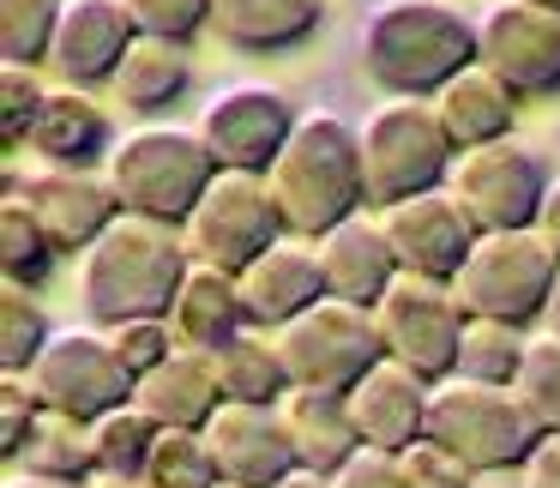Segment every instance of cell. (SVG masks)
Instances as JSON below:
<instances>
[{"instance_id": "d6a6232c", "label": "cell", "mask_w": 560, "mask_h": 488, "mask_svg": "<svg viewBox=\"0 0 560 488\" xmlns=\"http://www.w3.org/2000/svg\"><path fill=\"white\" fill-rule=\"evenodd\" d=\"M55 254H61V247L49 242V230H43L37 211L25 206V194L7 187V199H0V271H7V283H31V290H37V283L49 278Z\"/></svg>"}, {"instance_id": "2e32d148", "label": "cell", "mask_w": 560, "mask_h": 488, "mask_svg": "<svg viewBox=\"0 0 560 488\" xmlns=\"http://www.w3.org/2000/svg\"><path fill=\"white\" fill-rule=\"evenodd\" d=\"M13 194H25V206L37 211V223L49 230V242L61 254H85L115 218H121V199L103 182V170H73V163H43L25 182H7Z\"/></svg>"}, {"instance_id": "7bdbcfd3", "label": "cell", "mask_w": 560, "mask_h": 488, "mask_svg": "<svg viewBox=\"0 0 560 488\" xmlns=\"http://www.w3.org/2000/svg\"><path fill=\"white\" fill-rule=\"evenodd\" d=\"M331 488H410V483H404L398 452H374V446H362L338 476H331Z\"/></svg>"}, {"instance_id": "8fae6325", "label": "cell", "mask_w": 560, "mask_h": 488, "mask_svg": "<svg viewBox=\"0 0 560 488\" xmlns=\"http://www.w3.org/2000/svg\"><path fill=\"white\" fill-rule=\"evenodd\" d=\"M31 386H37L43 410L97 422L115 404L133 398L139 380L121 368V356H115V344L103 326H55V338L43 344V356L31 362Z\"/></svg>"}, {"instance_id": "4dcf8cb0", "label": "cell", "mask_w": 560, "mask_h": 488, "mask_svg": "<svg viewBox=\"0 0 560 488\" xmlns=\"http://www.w3.org/2000/svg\"><path fill=\"white\" fill-rule=\"evenodd\" d=\"M524 350H530V332L524 326L470 314V326H464V338H458V368H452V374L482 380V386H512L518 368H524Z\"/></svg>"}, {"instance_id": "816d5d0a", "label": "cell", "mask_w": 560, "mask_h": 488, "mask_svg": "<svg viewBox=\"0 0 560 488\" xmlns=\"http://www.w3.org/2000/svg\"><path fill=\"white\" fill-rule=\"evenodd\" d=\"M530 7H548V13H560V0H530Z\"/></svg>"}, {"instance_id": "c3c4849f", "label": "cell", "mask_w": 560, "mask_h": 488, "mask_svg": "<svg viewBox=\"0 0 560 488\" xmlns=\"http://www.w3.org/2000/svg\"><path fill=\"white\" fill-rule=\"evenodd\" d=\"M271 488H331V476H319V470H302V464H295V470H290V476H278Z\"/></svg>"}, {"instance_id": "f546056e", "label": "cell", "mask_w": 560, "mask_h": 488, "mask_svg": "<svg viewBox=\"0 0 560 488\" xmlns=\"http://www.w3.org/2000/svg\"><path fill=\"white\" fill-rule=\"evenodd\" d=\"M13 470H37V476H61V483H91L97 458H91V422L61 410H43L31 440L19 446Z\"/></svg>"}, {"instance_id": "ab89813d", "label": "cell", "mask_w": 560, "mask_h": 488, "mask_svg": "<svg viewBox=\"0 0 560 488\" xmlns=\"http://www.w3.org/2000/svg\"><path fill=\"white\" fill-rule=\"evenodd\" d=\"M139 37H170V43H194L211 25V0H127Z\"/></svg>"}, {"instance_id": "8992f818", "label": "cell", "mask_w": 560, "mask_h": 488, "mask_svg": "<svg viewBox=\"0 0 560 488\" xmlns=\"http://www.w3.org/2000/svg\"><path fill=\"white\" fill-rule=\"evenodd\" d=\"M560 278V254L548 247V235L536 230H482L470 247V259L458 266L452 290L464 295V307L482 319H506V326H536L548 314V295Z\"/></svg>"}, {"instance_id": "9c48e42d", "label": "cell", "mask_w": 560, "mask_h": 488, "mask_svg": "<svg viewBox=\"0 0 560 488\" xmlns=\"http://www.w3.org/2000/svg\"><path fill=\"white\" fill-rule=\"evenodd\" d=\"M278 350L283 368H290V386L302 392H350L368 368L386 356L374 326V307H355V302H314L307 314H295L290 326H278Z\"/></svg>"}, {"instance_id": "f35d334b", "label": "cell", "mask_w": 560, "mask_h": 488, "mask_svg": "<svg viewBox=\"0 0 560 488\" xmlns=\"http://www.w3.org/2000/svg\"><path fill=\"white\" fill-rule=\"evenodd\" d=\"M115 344V356H121V368L133 380H145L158 362H170L175 350H182V338H175L170 319H121V326H103Z\"/></svg>"}, {"instance_id": "44dd1931", "label": "cell", "mask_w": 560, "mask_h": 488, "mask_svg": "<svg viewBox=\"0 0 560 488\" xmlns=\"http://www.w3.org/2000/svg\"><path fill=\"white\" fill-rule=\"evenodd\" d=\"M314 247H319V271H326V295H338V302L374 307L392 290V278H398V254L386 242V223L368 218V211L343 218Z\"/></svg>"}, {"instance_id": "e575fe53", "label": "cell", "mask_w": 560, "mask_h": 488, "mask_svg": "<svg viewBox=\"0 0 560 488\" xmlns=\"http://www.w3.org/2000/svg\"><path fill=\"white\" fill-rule=\"evenodd\" d=\"M139 483H145V488H223V476H218V458H211L206 434L163 428Z\"/></svg>"}, {"instance_id": "484cf974", "label": "cell", "mask_w": 560, "mask_h": 488, "mask_svg": "<svg viewBox=\"0 0 560 488\" xmlns=\"http://www.w3.org/2000/svg\"><path fill=\"white\" fill-rule=\"evenodd\" d=\"M31 146L43 151V163H73V170H103V158L115 151L109 115L103 103H91V91L79 85H49V103L37 115Z\"/></svg>"}, {"instance_id": "d4e9b609", "label": "cell", "mask_w": 560, "mask_h": 488, "mask_svg": "<svg viewBox=\"0 0 560 488\" xmlns=\"http://www.w3.org/2000/svg\"><path fill=\"white\" fill-rule=\"evenodd\" d=\"M326 19V0H211V31L242 55H283L307 43Z\"/></svg>"}, {"instance_id": "7402d4cb", "label": "cell", "mask_w": 560, "mask_h": 488, "mask_svg": "<svg viewBox=\"0 0 560 488\" xmlns=\"http://www.w3.org/2000/svg\"><path fill=\"white\" fill-rule=\"evenodd\" d=\"M133 404H139V410H145L158 428H187V434H199V428L218 416V404H223V380H218L211 350L182 344L170 362H158V368H151V374L133 386Z\"/></svg>"}, {"instance_id": "ee69618b", "label": "cell", "mask_w": 560, "mask_h": 488, "mask_svg": "<svg viewBox=\"0 0 560 488\" xmlns=\"http://www.w3.org/2000/svg\"><path fill=\"white\" fill-rule=\"evenodd\" d=\"M524 483L530 488H560V434H542L524 458Z\"/></svg>"}, {"instance_id": "836d02e7", "label": "cell", "mask_w": 560, "mask_h": 488, "mask_svg": "<svg viewBox=\"0 0 560 488\" xmlns=\"http://www.w3.org/2000/svg\"><path fill=\"white\" fill-rule=\"evenodd\" d=\"M55 338L49 314L37 307L31 283H0V374H31L43 344Z\"/></svg>"}, {"instance_id": "f1b7e54d", "label": "cell", "mask_w": 560, "mask_h": 488, "mask_svg": "<svg viewBox=\"0 0 560 488\" xmlns=\"http://www.w3.org/2000/svg\"><path fill=\"white\" fill-rule=\"evenodd\" d=\"M211 362H218L223 398L278 404L283 392H290V368H283L278 332H266V326H242L230 344H218V350H211Z\"/></svg>"}, {"instance_id": "7c38bea8", "label": "cell", "mask_w": 560, "mask_h": 488, "mask_svg": "<svg viewBox=\"0 0 560 488\" xmlns=\"http://www.w3.org/2000/svg\"><path fill=\"white\" fill-rule=\"evenodd\" d=\"M555 175L542 170L530 146L518 139H494V146H470L452 158L446 187L458 194V206L470 211L476 230H530L542 218V199Z\"/></svg>"}, {"instance_id": "603a6c76", "label": "cell", "mask_w": 560, "mask_h": 488, "mask_svg": "<svg viewBox=\"0 0 560 488\" xmlns=\"http://www.w3.org/2000/svg\"><path fill=\"white\" fill-rule=\"evenodd\" d=\"M428 103H434V115H440V127H446L452 146L470 151V146L512 139V121H518V103H524V97L494 73V67L470 61L458 79H446V85H440Z\"/></svg>"}, {"instance_id": "4316f807", "label": "cell", "mask_w": 560, "mask_h": 488, "mask_svg": "<svg viewBox=\"0 0 560 488\" xmlns=\"http://www.w3.org/2000/svg\"><path fill=\"white\" fill-rule=\"evenodd\" d=\"M170 326L182 344H194V350H218V344H230L235 332L247 326V302H242V283H235V271L223 266H187L182 290H175V307H170Z\"/></svg>"}, {"instance_id": "3957f363", "label": "cell", "mask_w": 560, "mask_h": 488, "mask_svg": "<svg viewBox=\"0 0 560 488\" xmlns=\"http://www.w3.org/2000/svg\"><path fill=\"white\" fill-rule=\"evenodd\" d=\"M476 61V19L452 0H374L362 19V73L386 97H434Z\"/></svg>"}, {"instance_id": "ffe728a7", "label": "cell", "mask_w": 560, "mask_h": 488, "mask_svg": "<svg viewBox=\"0 0 560 488\" xmlns=\"http://www.w3.org/2000/svg\"><path fill=\"white\" fill-rule=\"evenodd\" d=\"M247 302V326H290L295 314H307L314 302H326V271H319V247L302 242V235H283L278 247L254 259L247 271H235Z\"/></svg>"}, {"instance_id": "60d3db41", "label": "cell", "mask_w": 560, "mask_h": 488, "mask_svg": "<svg viewBox=\"0 0 560 488\" xmlns=\"http://www.w3.org/2000/svg\"><path fill=\"white\" fill-rule=\"evenodd\" d=\"M37 416H43V398H37V386H31V374H0V458L7 464H13L19 446L31 440Z\"/></svg>"}, {"instance_id": "83f0119b", "label": "cell", "mask_w": 560, "mask_h": 488, "mask_svg": "<svg viewBox=\"0 0 560 488\" xmlns=\"http://www.w3.org/2000/svg\"><path fill=\"white\" fill-rule=\"evenodd\" d=\"M194 85V61H187V43L170 37H133L121 73H115V97L127 103L133 115H158L170 109L182 91Z\"/></svg>"}, {"instance_id": "5b68a950", "label": "cell", "mask_w": 560, "mask_h": 488, "mask_svg": "<svg viewBox=\"0 0 560 488\" xmlns=\"http://www.w3.org/2000/svg\"><path fill=\"white\" fill-rule=\"evenodd\" d=\"M362 139V182H368V206H398L410 194L446 187L458 146L446 139L434 103L428 97H386L355 121Z\"/></svg>"}, {"instance_id": "52a82bcc", "label": "cell", "mask_w": 560, "mask_h": 488, "mask_svg": "<svg viewBox=\"0 0 560 488\" xmlns=\"http://www.w3.org/2000/svg\"><path fill=\"white\" fill-rule=\"evenodd\" d=\"M428 440L458 452L470 470H506V464L530 458L542 428L530 422V410L518 404L512 386H482V380L446 374L434 380V398H428Z\"/></svg>"}, {"instance_id": "5bb4252c", "label": "cell", "mask_w": 560, "mask_h": 488, "mask_svg": "<svg viewBox=\"0 0 560 488\" xmlns=\"http://www.w3.org/2000/svg\"><path fill=\"white\" fill-rule=\"evenodd\" d=\"M476 61L494 67L518 97L560 91V13L530 0H488L476 13Z\"/></svg>"}, {"instance_id": "f5cc1de1", "label": "cell", "mask_w": 560, "mask_h": 488, "mask_svg": "<svg viewBox=\"0 0 560 488\" xmlns=\"http://www.w3.org/2000/svg\"><path fill=\"white\" fill-rule=\"evenodd\" d=\"M223 488H230V483H223Z\"/></svg>"}, {"instance_id": "e0dca14e", "label": "cell", "mask_w": 560, "mask_h": 488, "mask_svg": "<svg viewBox=\"0 0 560 488\" xmlns=\"http://www.w3.org/2000/svg\"><path fill=\"white\" fill-rule=\"evenodd\" d=\"M199 434H206L211 458H218V476L230 488H271L278 476L295 470V446H290V428H283L278 404L223 398L218 416Z\"/></svg>"}, {"instance_id": "7a4b0ae2", "label": "cell", "mask_w": 560, "mask_h": 488, "mask_svg": "<svg viewBox=\"0 0 560 488\" xmlns=\"http://www.w3.org/2000/svg\"><path fill=\"white\" fill-rule=\"evenodd\" d=\"M266 182H271V199H278L290 235L319 242L326 230H338L343 218H355V211L368 206L355 121H343L338 109L295 115V133L283 139V151L266 170Z\"/></svg>"}, {"instance_id": "7dc6e473", "label": "cell", "mask_w": 560, "mask_h": 488, "mask_svg": "<svg viewBox=\"0 0 560 488\" xmlns=\"http://www.w3.org/2000/svg\"><path fill=\"white\" fill-rule=\"evenodd\" d=\"M0 488H85V483H61V476H37V470H13Z\"/></svg>"}, {"instance_id": "9a60e30c", "label": "cell", "mask_w": 560, "mask_h": 488, "mask_svg": "<svg viewBox=\"0 0 560 488\" xmlns=\"http://www.w3.org/2000/svg\"><path fill=\"white\" fill-rule=\"evenodd\" d=\"M380 223H386V242L398 254V271L446 283L458 278V266L470 259L476 235H482L452 187H428V194H410L398 206H380Z\"/></svg>"}, {"instance_id": "30bf717a", "label": "cell", "mask_w": 560, "mask_h": 488, "mask_svg": "<svg viewBox=\"0 0 560 488\" xmlns=\"http://www.w3.org/2000/svg\"><path fill=\"white\" fill-rule=\"evenodd\" d=\"M374 326L392 362L416 368L422 380H446L458 368V338L470 326V307L446 278H416L398 271L392 290L374 302Z\"/></svg>"}, {"instance_id": "4fadbf2b", "label": "cell", "mask_w": 560, "mask_h": 488, "mask_svg": "<svg viewBox=\"0 0 560 488\" xmlns=\"http://www.w3.org/2000/svg\"><path fill=\"white\" fill-rule=\"evenodd\" d=\"M199 139L218 158V170H247L266 175L278 163L283 139L295 133V109L278 85L266 79H235V85H218L211 103L199 109Z\"/></svg>"}, {"instance_id": "d590c367", "label": "cell", "mask_w": 560, "mask_h": 488, "mask_svg": "<svg viewBox=\"0 0 560 488\" xmlns=\"http://www.w3.org/2000/svg\"><path fill=\"white\" fill-rule=\"evenodd\" d=\"M518 404L530 410V422L542 434H560V332H530V350H524V368L512 380Z\"/></svg>"}, {"instance_id": "277c9868", "label": "cell", "mask_w": 560, "mask_h": 488, "mask_svg": "<svg viewBox=\"0 0 560 488\" xmlns=\"http://www.w3.org/2000/svg\"><path fill=\"white\" fill-rule=\"evenodd\" d=\"M103 182L115 187L121 211H145V218L182 223L199 206V194L218 182V158L206 151L199 127L145 121V127H127L115 139V151L103 158Z\"/></svg>"}, {"instance_id": "ac0fdd59", "label": "cell", "mask_w": 560, "mask_h": 488, "mask_svg": "<svg viewBox=\"0 0 560 488\" xmlns=\"http://www.w3.org/2000/svg\"><path fill=\"white\" fill-rule=\"evenodd\" d=\"M133 37H139V25L127 13V0H67L49 67L61 73V85H79V91L115 85Z\"/></svg>"}, {"instance_id": "f907efd6", "label": "cell", "mask_w": 560, "mask_h": 488, "mask_svg": "<svg viewBox=\"0 0 560 488\" xmlns=\"http://www.w3.org/2000/svg\"><path fill=\"white\" fill-rule=\"evenodd\" d=\"M548 332H560V278H555V295H548V314H542Z\"/></svg>"}, {"instance_id": "b9f144b4", "label": "cell", "mask_w": 560, "mask_h": 488, "mask_svg": "<svg viewBox=\"0 0 560 488\" xmlns=\"http://www.w3.org/2000/svg\"><path fill=\"white\" fill-rule=\"evenodd\" d=\"M404 464V483L410 488H470L476 470L458 458V452H446L440 440H416L410 452H398Z\"/></svg>"}, {"instance_id": "681fc988", "label": "cell", "mask_w": 560, "mask_h": 488, "mask_svg": "<svg viewBox=\"0 0 560 488\" xmlns=\"http://www.w3.org/2000/svg\"><path fill=\"white\" fill-rule=\"evenodd\" d=\"M85 488H145V483H133V476H91Z\"/></svg>"}, {"instance_id": "6da1fadb", "label": "cell", "mask_w": 560, "mask_h": 488, "mask_svg": "<svg viewBox=\"0 0 560 488\" xmlns=\"http://www.w3.org/2000/svg\"><path fill=\"white\" fill-rule=\"evenodd\" d=\"M187 266H194V254H187L182 223L145 218V211H121L79 254V302H85V314L97 326L170 319Z\"/></svg>"}, {"instance_id": "ba28073f", "label": "cell", "mask_w": 560, "mask_h": 488, "mask_svg": "<svg viewBox=\"0 0 560 488\" xmlns=\"http://www.w3.org/2000/svg\"><path fill=\"white\" fill-rule=\"evenodd\" d=\"M187 254L199 266H223V271H247L266 247H278L283 235V211L271 199L266 175L247 170H218V182L199 194V206L182 218Z\"/></svg>"}, {"instance_id": "cb8c5ba5", "label": "cell", "mask_w": 560, "mask_h": 488, "mask_svg": "<svg viewBox=\"0 0 560 488\" xmlns=\"http://www.w3.org/2000/svg\"><path fill=\"white\" fill-rule=\"evenodd\" d=\"M278 410H283V428H290V446H295V464H302V470L338 476L343 464L362 452V434H355V416H350V398H343V392L290 386L278 398Z\"/></svg>"}, {"instance_id": "8d00e7d4", "label": "cell", "mask_w": 560, "mask_h": 488, "mask_svg": "<svg viewBox=\"0 0 560 488\" xmlns=\"http://www.w3.org/2000/svg\"><path fill=\"white\" fill-rule=\"evenodd\" d=\"M67 0H0V61H49Z\"/></svg>"}, {"instance_id": "d6986e66", "label": "cell", "mask_w": 560, "mask_h": 488, "mask_svg": "<svg viewBox=\"0 0 560 488\" xmlns=\"http://www.w3.org/2000/svg\"><path fill=\"white\" fill-rule=\"evenodd\" d=\"M350 416H355V434L362 446L374 452H410L416 440H428V398H434V380H422L416 368L380 356L350 392Z\"/></svg>"}, {"instance_id": "1f68e13d", "label": "cell", "mask_w": 560, "mask_h": 488, "mask_svg": "<svg viewBox=\"0 0 560 488\" xmlns=\"http://www.w3.org/2000/svg\"><path fill=\"white\" fill-rule=\"evenodd\" d=\"M158 434H163V428L151 422L133 398L115 404L109 416H97V422H91V458H97V476H133V483H139L145 464H151Z\"/></svg>"}, {"instance_id": "74e56055", "label": "cell", "mask_w": 560, "mask_h": 488, "mask_svg": "<svg viewBox=\"0 0 560 488\" xmlns=\"http://www.w3.org/2000/svg\"><path fill=\"white\" fill-rule=\"evenodd\" d=\"M43 103H49V85L37 79V67L0 61V133H7V146H31Z\"/></svg>"}, {"instance_id": "bcb514c9", "label": "cell", "mask_w": 560, "mask_h": 488, "mask_svg": "<svg viewBox=\"0 0 560 488\" xmlns=\"http://www.w3.org/2000/svg\"><path fill=\"white\" fill-rule=\"evenodd\" d=\"M470 488H530V483H524V464H506V470H476Z\"/></svg>"}, {"instance_id": "f6af8a7d", "label": "cell", "mask_w": 560, "mask_h": 488, "mask_svg": "<svg viewBox=\"0 0 560 488\" xmlns=\"http://www.w3.org/2000/svg\"><path fill=\"white\" fill-rule=\"evenodd\" d=\"M536 230L548 235V247L560 254V175L548 182V199H542V218H536Z\"/></svg>"}]
</instances>
